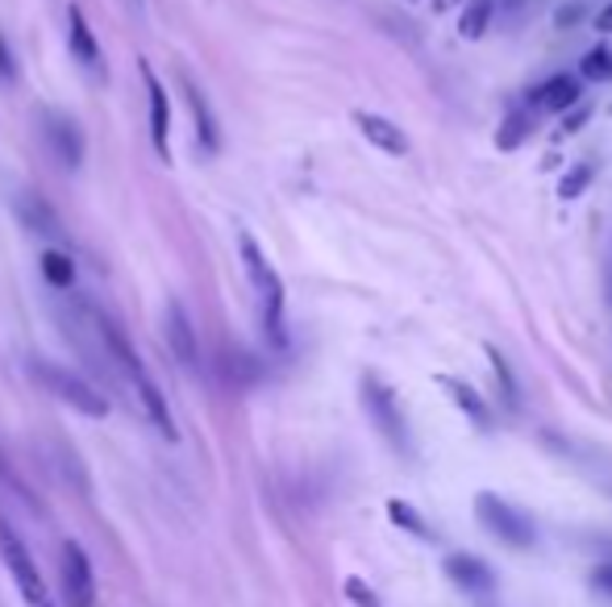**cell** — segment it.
<instances>
[{
    "mask_svg": "<svg viewBox=\"0 0 612 607\" xmlns=\"http://www.w3.org/2000/svg\"><path fill=\"white\" fill-rule=\"evenodd\" d=\"M346 595H350V599H359L362 607H380V604H376V595H371V591H367L359 579H350V583H346Z\"/></svg>",
    "mask_w": 612,
    "mask_h": 607,
    "instance_id": "4316f807",
    "label": "cell"
},
{
    "mask_svg": "<svg viewBox=\"0 0 612 607\" xmlns=\"http://www.w3.org/2000/svg\"><path fill=\"white\" fill-rule=\"evenodd\" d=\"M163 325H168V346H171V354H175V362H180L184 371H196L200 346H196V329H192V320H188V308H184L180 300H171L168 304Z\"/></svg>",
    "mask_w": 612,
    "mask_h": 607,
    "instance_id": "30bf717a",
    "label": "cell"
},
{
    "mask_svg": "<svg viewBox=\"0 0 612 607\" xmlns=\"http://www.w3.org/2000/svg\"><path fill=\"white\" fill-rule=\"evenodd\" d=\"M588 117H591V105H575V108H567V113H563V129H567V133H575V129L584 126Z\"/></svg>",
    "mask_w": 612,
    "mask_h": 607,
    "instance_id": "484cf974",
    "label": "cell"
},
{
    "mask_svg": "<svg viewBox=\"0 0 612 607\" xmlns=\"http://www.w3.org/2000/svg\"><path fill=\"white\" fill-rule=\"evenodd\" d=\"M226 375L233 378V383H251V378H258V366H254L251 354H230V362H226Z\"/></svg>",
    "mask_w": 612,
    "mask_h": 607,
    "instance_id": "d4e9b609",
    "label": "cell"
},
{
    "mask_svg": "<svg viewBox=\"0 0 612 607\" xmlns=\"http://www.w3.org/2000/svg\"><path fill=\"white\" fill-rule=\"evenodd\" d=\"M355 126H359V133L371 142L376 150H383V154H408V138H404V129L396 126V121H388V117H380V113H367V108H359L355 113Z\"/></svg>",
    "mask_w": 612,
    "mask_h": 607,
    "instance_id": "8fae6325",
    "label": "cell"
},
{
    "mask_svg": "<svg viewBox=\"0 0 612 607\" xmlns=\"http://www.w3.org/2000/svg\"><path fill=\"white\" fill-rule=\"evenodd\" d=\"M18 217H22V225L30 233H43V237H50V242H63L59 217H55V209L46 205L43 196H34V191H22V196H18Z\"/></svg>",
    "mask_w": 612,
    "mask_h": 607,
    "instance_id": "5bb4252c",
    "label": "cell"
},
{
    "mask_svg": "<svg viewBox=\"0 0 612 607\" xmlns=\"http://www.w3.org/2000/svg\"><path fill=\"white\" fill-rule=\"evenodd\" d=\"M596 586L612 595V565H600V570H596Z\"/></svg>",
    "mask_w": 612,
    "mask_h": 607,
    "instance_id": "f1b7e54d",
    "label": "cell"
},
{
    "mask_svg": "<svg viewBox=\"0 0 612 607\" xmlns=\"http://www.w3.org/2000/svg\"><path fill=\"white\" fill-rule=\"evenodd\" d=\"M446 574H450L459 586H466V591H487V586H492V570H487V562L471 558V553L446 558Z\"/></svg>",
    "mask_w": 612,
    "mask_h": 607,
    "instance_id": "e0dca14e",
    "label": "cell"
},
{
    "mask_svg": "<svg viewBox=\"0 0 612 607\" xmlns=\"http://www.w3.org/2000/svg\"><path fill=\"white\" fill-rule=\"evenodd\" d=\"M591 179H596V167H591V163H575V167L563 175L558 196H563V200H575V196H584V191H588Z\"/></svg>",
    "mask_w": 612,
    "mask_h": 607,
    "instance_id": "603a6c76",
    "label": "cell"
},
{
    "mask_svg": "<svg viewBox=\"0 0 612 607\" xmlns=\"http://www.w3.org/2000/svg\"><path fill=\"white\" fill-rule=\"evenodd\" d=\"M43 275H46V283H50V288H59V292H63V288L76 283V262L59 250H46L43 254Z\"/></svg>",
    "mask_w": 612,
    "mask_h": 607,
    "instance_id": "ffe728a7",
    "label": "cell"
},
{
    "mask_svg": "<svg viewBox=\"0 0 612 607\" xmlns=\"http://www.w3.org/2000/svg\"><path fill=\"white\" fill-rule=\"evenodd\" d=\"M438 383H442V392H446V396H450V399H454V404H459V408H463L466 420H471L475 429H492V408H487V399L480 396V392H475V387H471L466 378L438 375Z\"/></svg>",
    "mask_w": 612,
    "mask_h": 607,
    "instance_id": "4fadbf2b",
    "label": "cell"
},
{
    "mask_svg": "<svg viewBox=\"0 0 612 607\" xmlns=\"http://www.w3.org/2000/svg\"><path fill=\"white\" fill-rule=\"evenodd\" d=\"M0 80H13V50L0 38Z\"/></svg>",
    "mask_w": 612,
    "mask_h": 607,
    "instance_id": "83f0119b",
    "label": "cell"
},
{
    "mask_svg": "<svg viewBox=\"0 0 612 607\" xmlns=\"http://www.w3.org/2000/svg\"><path fill=\"white\" fill-rule=\"evenodd\" d=\"M142 80H147V96H150V142H154L159 159H171V96L147 63H142Z\"/></svg>",
    "mask_w": 612,
    "mask_h": 607,
    "instance_id": "9c48e42d",
    "label": "cell"
},
{
    "mask_svg": "<svg viewBox=\"0 0 612 607\" xmlns=\"http://www.w3.org/2000/svg\"><path fill=\"white\" fill-rule=\"evenodd\" d=\"M533 133V108H521V113H508L500 133H496V147L500 150H517Z\"/></svg>",
    "mask_w": 612,
    "mask_h": 607,
    "instance_id": "d6986e66",
    "label": "cell"
},
{
    "mask_svg": "<svg viewBox=\"0 0 612 607\" xmlns=\"http://www.w3.org/2000/svg\"><path fill=\"white\" fill-rule=\"evenodd\" d=\"M579 71H584V80H591V84H609L612 80V50H604V46L588 50L584 63H579Z\"/></svg>",
    "mask_w": 612,
    "mask_h": 607,
    "instance_id": "7402d4cb",
    "label": "cell"
},
{
    "mask_svg": "<svg viewBox=\"0 0 612 607\" xmlns=\"http://www.w3.org/2000/svg\"><path fill=\"white\" fill-rule=\"evenodd\" d=\"M362 404H367V412H371L383 437L392 441L401 454H408V424H404V412L392 396V387H383L376 375H362Z\"/></svg>",
    "mask_w": 612,
    "mask_h": 607,
    "instance_id": "52a82bcc",
    "label": "cell"
},
{
    "mask_svg": "<svg viewBox=\"0 0 612 607\" xmlns=\"http://www.w3.org/2000/svg\"><path fill=\"white\" fill-rule=\"evenodd\" d=\"M59 579H63L67 607H96V574L80 541H63L59 549Z\"/></svg>",
    "mask_w": 612,
    "mask_h": 607,
    "instance_id": "ba28073f",
    "label": "cell"
},
{
    "mask_svg": "<svg viewBox=\"0 0 612 607\" xmlns=\"http://www.w3.org/2000/svg\"><path fill=\"white\" fill-rule=\"evenodd\" d=\"M454 4H466V0H434V9H438V13H446V9H454Z\"/></svg>",
    "mask_w": 612,
    "mask_h": 607,
    "instance_id": "4dcf8cb0",
    "label": "cell"
},
{
    "mask_svg": "<svg viewBox=\"0 0 612 607\" xmlns=\"http://www.w3.org/2000/svg\"><path fill=\"white\" fill-rule=\"evenodd\" d=\"M475 516H480V524H484L487 533H496L512 549H529L533 545V524H529L526 512H517L512 503H505L500 495H492V491L475 495Z\"/></svg>",
    "mask_w": 612,
    "mask_h": 607,
    "instance_id": "8992f818",
    "label": "cell"
},
{
    "mask_svg": "<svg viewBox=\"0 0 612 607\" xmlns=\"http://www.w3.org/2000/svg\"><path fill=\"white\" fill-rule=\"evenodd\" d=\"M492 13H496V0H466L463 4V17H459V34L463 38H484L487 25H492Z\"/></svg>",
    "mask_w": 612,
    "mask_h": 607,
    "instance_id": "ac0fdd59",
    "label": "cell"
},
{
    "mask_svg": "<svg viewBox=\"0 0 612 607\" xmlns=\"http://www.w3.org/2000/svg\"><path fill=\"white\" fill-rule=\"evenodd\" d=\"M238 250H242V267H246V279H251L254 295H258V313H263V329L272 337L275 350L288 346V334H284V279L267 262V254L258 250L251 233L238 237Z\"/></svg>",
    "mask_w": 612,
    "mask_h": 607,
    "instance_id": "7a4b0ae2",
    "label": "cell"
},
{
    "mask_svg": "<svg viewBox=\"0 0 612 607\" xmlns=\"http://www.w3.org/2000/svg\"><path fill=\"white\" fill-rule=\"evenodd\" d=\"M579 96H584V87H579V80H575V75H554V80H546V84L533 92V101H529V108H546V113H567V108L579 105Z\"/></svg>",
    "mask_w": 612,
    "mask_h": 607,
    "instance_id": "9a60e30c",
    "label": "cell"
},
{
    "mask_svg": "<svg viewBox=\"0 0 612 607\" xmlns=\"http://www.w3.org/2000/svg\"><path fill=\"white\" fill-rule=\"evenodd\" d=\"M487 362H492V371H496V378H500V387H505V399H508V404H517V378H512V371H508L505 354L487 346Z\"/></svg>",
    "mask_w": 612,
    "mask_h": 607,
    "instance_id": "cb8c5ba5",
    "label": "cell"
},
{
    "mask_svg": "<svg viewBox=\"0 0 612 607\" xmlns=\"http://www.w3.org/2000/svg\"><path fill=\"white\" fill-rule=\"evenodd\" d=\"M388 516L401 524L404 533H413V537H425V541H434V528L425 524L422 512H413V507H408L404 500H388Z\"/></svg>",
    "mask_w": 612,
    "mask_h": 607,
    "instance_id": "44dd1931",
    "label": "cell"
},
{
    "mask_svg": "<svg viewBox=\"0 0 612 607\" xmlns=\"http://www.w3.org/2000/svg\"><path fill=\"white\" fill-rule=\"evenodd\" d=\"M67 46H71V59L84 67V71L101 75V46L92 38V30H88L80 9H67Z\"/></svg>",
    "mask_w": 612,
    "mask_h": 607,
    "instance_id": "7c38bea8",
    "label": "cell"
},
{
    "mask_svg": "<svg viewBox=\"0 0 612 607\" xmlns=\"http://www.w3.org/2000/svg\"><path fill=\"white\" fill-rule=\"evenodd\" d=\"M38 133H43L46 154L63 171H76L84 163V129H80L76 117H67L59 108H46L43 117H38Z\"/></svg>",
    "mask_w": 612,
    "mask_h": 607,
    "instance_id": "5b68a950",
    "label": "cell"
},
{
    "mask_svg": "<svg viewBox=\"0 0 612 607\" xmlns=\"http://www.w3.org/2000/svg\"><path fill=\"white\" fill-rule=\"evenodd\" d=\"M0 562L13 574V586H18V595L25 599V607H59L55 595H50V586H46L43 570H38V562L30 558L25 541L4 521H0Z\"/></svg>",
    "mask_w": 612,
    "mask_h": 607,
    "instance_id": "277c9868",
    "label": "cell"
},
{
    "mask_svg": "<svg viewBox=\"0 0 612 607\" xmlns=\"http://www.w3.org/2000/svg\"><path fill=\"white\" fill-rule=\"evenodd\" d=\"M30 375L38 378L55 399H63L67 408H76V412H84V417H92V420L108 417L105 392H96V387H92L84 375H76L71 366H59V362H50V358H34V362H30Z\"/></svg>",
    "mask_w": 612,
    "mask_h": 607,
    "instance_id": "3957f363",
    "label": "cell"
},
{
    "mask_svg": "<svg viewBox=\"0 0 612 607\" xmlns=\"http://www.w3.org/2000/svg\"><path fill=\"white\" fill-rule=\"evenodd\" d=\"M596 30H600V34H612V4L596 13Z\"/></svg>",
    "mask_w": 612,
    "mask_h": 607,
    "instance_id": "f546056e",
    "label": "cell"
},
{
    "mask_svg": "<svg viewBox=\"0 0 612 607\" xmlns=\"http://www.w3.org/2000/svg\"><path fill=\"white\" fill-rule=\"evenodd\" d=\"M184 101L192 108V121H196V138H200V147L205 150H217L221 147V129H217V117H212V105L205 101V92L184 80Z\"/></svg>",
    "mask_w": 612,
    "mask_h": 607,
    "instance_id": "2e32d148",
    "label": "cell"
},
{
    "mask_svg": "<svg viewBox=\"0 0 612 607\" xmlns=\"http://www.w3.org/2000/svg\"><path fill=\"white\" fill-rule=\"evenodd\" d=\"M88 316H92V329H96V337H101L105 366L126 378V387L134 392V399L142 404V412L150 417V424L159 429V437L175 441V420H171L168 396H163V387L154 383V375L142 366V358H138V350L129 346V337L122 334V329H117L105 313H92V308H88Z\"/></svg>",
    "mask_w": 612,
    "mask_h": 607,
    "instance_id": "6da1fadb",
    "label": "cell"
}]
</instances>
